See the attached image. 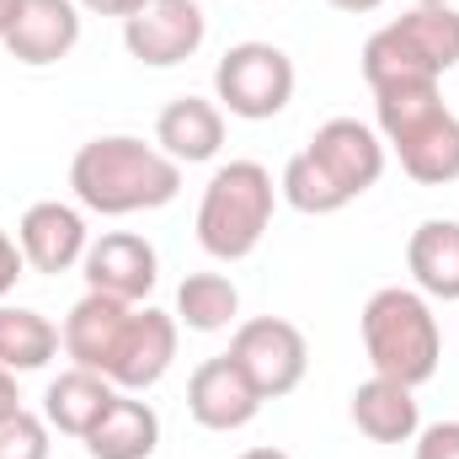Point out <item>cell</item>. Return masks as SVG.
Segmentation results:
<instances>
[{
  "label": "cell",
  "mask_w": 459,
  "mask_h": 459,
  "mask_svg": "<svg viewBox=\"0 0 459 459\" xmlns=\"http://www.w3.org/2000/svg\"><path fill=\"white\" fill-rule=\"evenodd\" d=\"M70 187L81 209L102 220H128V214L166 209L182 193V166L160 144H144L134 134H102L75 150Z\"/></svg>",
  "instance_id": "cell-1"
},
{
  "label": "cell",
  "mask_w": 459,
  "mask_h": 459,
  "mask_svg": "<svg viewBox=\"0 0 459 459\" xmlns=\"http://www.w3.org/2000/svg\"><path fill=\"white\" fill-rule=\"evenodd\" d=\"M374 123L385 150L401 160V171L422 187L459 182V117L444 108L438 86H395L374 91Z\"/></svg>",
  "instance_id": "cell-2"
},
{
  "label": "cell",
  "mask_w": 459,
  "mask_h": 459,
  "mask_svg": "<svg viewBox=\"0 0 459 459\" xmlns=\"http://www.w3.org/2000/svg\"><path fill=\"white\" fill-rule=\"evenodd\" d=\"M358 337L374 363V374L395 379V385H428L444 363V337H438V316L428 305V294L417 289H374L363 316H358Z\"/></svg>",
  "instance_id": "cell-3"
},
{
  "label": "cell",
  "mask_w": 459,
  "mask_h": 459,
  "mask_svg": "<svg viewBox=\"0 0 459 459\" xmlns=\"http://www.w3.org/2000/svg\"><path fill=\"white\" fill-rule=\"evenodd\" d=\"M455 65H459V11L455 5H411L406 16L385 22L363 43V81H368V91L438 86Z\"/></svg>",
  "instance_id": "cell-4"
},
{
  "label": "cell",
  "mask_w": 459,
  "mask_h": 459,
  "mask_svg": "<svg viewBox=\"0 0 459 459\" xmlns=\"http://www.w3.org/2000/svg\"><path fill=\"white\" fill-rule=\"evenodd\" d=\"M278 187L262 160H230L209 177L198 198V246L214 262H246L273 225Z\"/></svg>",
  "instance_id": "cell-5"
},
{
  "label": "cell",
  "mask_w": 459,
  "mask_h": 459,
  "mask_svg": "<svg viewBox=\"0 0 459 459\" xmlns=\"http://www.w3.org/2000/svg\"><path fill=\"white\" fill-rule=\"evenodd\" d=\"M214 102L230 117L246 123H267L294 102V59L278 43H235L225 48V59L214 65Z\"/></svg>",
  "instance_id": "cell-6"
},
{
  "label": "cell",
  "mask_w": 459,
  "mask_h": 459,
  "mask_svg": "<svg viewBox=\"0 0 459 459\" xmlns=\"http://www.w3.org/2000/svg\"><path fill=\"white\" fill-rule=\"evenodd\" d=\"M230 358L246 368V379L256 385L262 401L294 395L305 385V374H310V342L283 316H251V321H240L235 337H230Z\"/></svg>",
  "instance_id": "cell-7"
},
{
  "label": "cell",
  "mask_w": 459,
  "mask_h": 459,
  "mask_svg": "<svg viewBox=\"0 0 459 459\" xmlns=\"http://www.w3.org/2000/svg\"><path fill=\"white\" fill-rule=\"evenodd\" d=\"M209 38V16L198 0H150L123 22V48L150 65V70H177L187 65Z\"/></svg>",
  "instance_id": "cell-8"
},
{
  "label": "cell",
  "mask_w": 459,
  "mask_h": 459,
  "mask_svg": "<svg viewBox=\"0 0 459 459\" xmlns=\"http://www.w3.org/2000/svg\"><path fill=\"white\" fill-rule=\"evenodd\" d=\"M81 278L86 289L97 294H113V299H128V305H144L155 278H160V256L144 235L134 230H102L86 256H81Z\"/></svg>",
  "instance_id": "cell-9"
},
{
  "label": "cell",
  "mask_w": 459,
  "mask_h": 459,
  "mask_svg": "<svg viewBox=\"0 0 459 459\" xmlns=\"http://www.w3.org/2000/svg\"><path fill=\"white\" fill-rule=\"evenodd\" d=\"M305 150H310V160L347 193V204L363 198V193L385 177V155H390L385 139H379V128H368V123H358V117H332V123H321Z\"/></svg>",
  "instance_id": "cell-10"
},
{
  "label": "cell",
  "mask_w": 459,
  "mask_h": 459,
  "mask_svg": "<svg viewBox=\"0 0 459 459\" xmlns=\"http://www.w3.org/2000/svg\"><path fill=\"white\" fill-rule=\"evenodd\" d=\"M256 411H262V395H256V385L246 379V368L230 352L204 358L193 368V379H187V417L198 428H209V433H240V428L256 422Z\"/></svg>",
  "instance_id": "cell-11"
},
{
  "label": "cell",
  "mask_w": 459,
  "mask_h": 459,
  "mask_svg": "<svg viewBox=\"0 0 459 459\" xmlns=\"http://www.w3.org/2000/svg\"><path fill=\"white\" fill-rule=\"evenodd\" d=\"M16 246H22V256H27L32 273L59 278V273L81 267V256H86V246H91V230H86V214H81L75 204L43 198V204H32V209L22 214Z\"/></svg>",
  "instance_id": "cell-12"
},
{
  "label": "cell",
  "mask_w": 459,
  "mask_h": 459,
  "mask_svg": "<svg viewBox=\"0 0 459 459\" xmlns=\"http://www.w3.org/2000/svg\"><path fill=\"white\" fill-rule=\"evenodd\" d=\"M134 310H139V305L86 289V294L70 305L65 326H59V342H65V352H70V363H75V368H91V374L108 379L117 347H123V332H128V321H134Z\"/></svg>",
  "instance_id": "cell-13"
},
{
  "label": "cell",
  "mask_w": 459,
  "mask_h": 459,
  "mask_svg": "<svg viewBox=\"0 0 459 459\" xmlns=\"http://www.w3.org/2000/svg\"><path fill=\"white\" fill-rule=\"evenodd\" d=\"M171 358H177V316H166L155 305H139L128 332H123V347H117L108 379L128 395H144L171 374Z\"/></svg>",
  "instance_id": "cell-14"
},
{
  "label": "cell",
  "mask_w": 459,
  "mask_h": 459,
  "mask_svg": "<svg viewBox=\"0 0 459 459\" xmlns=\"http://www.w3.org/2000/svg\"><path fill=\"white\" fill-rule=\"evenodd\" d=\"M81 43V5L75 0H27L16 27L5 32V54L27 70H48L70 59Z\"/></svg>",
  "instance_id": "cell-15"
},
{
  "label": "cell",
  "mask_w": 459,
  "mask_h": 459,
  "mask_svg": "<svg viewBox=\"0 0 459 459\" xmlns=\"http://www.w3.org/2000/svg\"><path fill=\"white\" fill-rule=\"evenodd\" d=\"M347 417H352V428H358L368 444H411L417 428H422L417 390H411V385H395V379H385V374L363 379V385L347 395Z\"/></svg>",
  "instance_id": "cell-16"
},
{
  "label": "cell",
  "mask_w": 459,
  "mask_h": 459,
  "mask_svg": "<svg viewBox=\"0 0 459 459\" xmlns=\"http://www.w3.org/2000/svg\"><path fill=\"white\" fill-rule=\"evenodd\" d=\"M155 144L177 160V166H204L220 155L225 144V108L209 97H177L155 117Z\"/></svg>",
  "instance_id": "cell-17"
},
{
  "label": "cell",
  "mask_w": 459,
  "mask_h": 459,
  "mask_svg": "<svg viewBox=\"0 0 459 459\" xmlns=\"http://www.w3.org/2000/svg\"><path fill=\"white\" fill-rule=\"evenodd\" d=\"M113 401H117L113 379H102V374L70 363V368H65L59 379H48V390H43V422H48L54 433H65V438H86V433L108 417Z\"/></svg>",
  "instance_id": "cell-18"
},
{
  "label": "cell",
  "mask_w": 459,
  "mask_h": 459,
  "mask_svg": "<svg viewBox=\"0 0 459 459\" xmlns=\"http://www.w3.org/2000/svg\"><path fill=\"white\" fill-rule=\"evenodd\" d=\"M406 273L417 294L428 299H459V220H422L406 240Z\"/></svg>",
  "instance_id": "cell-19"
},
{
  "label": "cell",
  "mask_w": 459,
  "mask_h": 459,
  "mask_svg": "<svg viewBox=\"0 0 459 459\" xmlns=\"http://www.w3.org/2000/svg\"><path fill=\"white\" fill-rule=\"evenodd\" d=\"M91 459H150L160 449V417L150 401L117 390V401L108 406V417L81 438Z\"/></svg>",
  "instance_id": "cell-20"
},
{
  "label": "cell",
  "mask_w": 459,
  "mask_h": 459,
  "mask_svg": "<svg viewBox=\"0 0 459 459\" xmlns=\"http://www.w3.org/2000/svg\"><path fill=\"white\" fill-rule=\"evenodd\" d=\"M59 326L43 310L27 305H0V368L11 374H38L59 358Z\"/></svg>",
  "instance_id": "cell-21"
},
{
  "label": "cell",
  "mask_w": 459,
  "mask_h": 459,
  "mask_svg": "<svg viewBox=\"0 0 459 459\" xmlns=\"http://www.w3.org/2000/svg\"><path fill=\"white\" fill-rule=\"evenodd\" d=\"M240 316V289L230 283L225 273H187L177 289V326L187 332H225Z\"/></svg>",
  "instance_id": "cell-22"
},
{
  "label": "cell",
  "mask_w": 459,
  "mask_h": 459,
  "mask_svg": "<svg viewBox=\"0 0 459 459\" xmlns=\"http://www.w3.org/2000/svg\"><path fill=\"white\" fill-rule=\"evenodd\" d=\"M278 193H283V204L289 209H299V214H342L347 209V193L310 160V150H299V155H289V166H283V177H278Z\"/></svg>",
  "instance_id": "cell-23"
},
{
  "label": "cell",
  "mask_w": 459,
  "mask_h": 459,
  "mask_svg": "<svg viewBox=\"0 0 459 459\" xmlns=\"http://www.w3.org/2000/svg\"><path fill=\"white\" fill-rule=\"evenodd\" d=\"M48 433L54 428L38 411L16 406L11 417H0V459H48L54 455V438Z\"/></svg>",
  "instance_id": "cell-24"
},
{
  "label": "cell",
  "mask_w": 459,
  "mask_h": 459,
  "mask_svg": "<svg viewBox=\"0 0 459 459\" xmlns=\"http://www.w3.org/2000/svg\"><path fill=\"white\" fill-rule=\"evenodd\" d=\"M411 459H459V422H428V428H417Z\"/></svg>",
  "instance_id": "cell-25"
},
{
  "label": "cell",
  "mask_w": 459,
  "mask_h": 459,
  "mask_svg": "<svg viewBox=\"0 0 459 459\" xmlns=\"http://www.w3.org/2000/svg\"><path fill=\"white\" fill-rule=\"evenodd\" d=\"M27 273V256H22V246H16V235L0 225V299L16 289V278Z\"/></svg>",
  "instance_id": "cell-26"
},
{
  "label": "cell",
  "mask_w": 459,
  "mask_h": 459,
  "mask_svg": "<svg viewBox=\"0 0 459 459\" xmlns=\"http://www.w3.org/2000/svg\"><path fill=\"white\" fill-rule=\"evenodd\" d=\"M75 5H81V11H91V16H123V22H128V16H134V11H144L150 0H75Z\"/></svg>",
  "instance_id": "cell-27"
},
{
  "label": "cell",
  "mask_w": 459,
  "mask_h": 459,
  "mask_svg": "<svg viewBox=\"0 0 459 459\" xmlns=\"http://www.w3.org/2000/svg\"><path fill=\"white\" fill-rule=\"evenodd\" d=\"M16 406H22V395H16V374L0 368V417H11Z\"/></svg>",
  "instance_id": "cell-28"
},
{
  "label": "cell",
  "mask_w": 459,
  "mask_h": 459,
  "mask_svg": "<svg viewBox=\"0 0 459 459\" xmlns=\"http://www.w3.org/2000/svg\"><path fill=\"white\" fill-rule=\"evenodd\" d=\"M332 11H347V16H368V11H379L385 0H326Z\"/></svg>",
  "instance_id": "cell-29"
},
{
  "label": "cell",
  "mask_w": 459,
  "mask_h": 459,
  "mask_svg": "<svg viewBox=\"0 0 459 459\" xmlns=\"http://www.w3.org/2000/svg\"><path fill=\"white\" fill-rule=\"evenodd\" d=\"M22 5H27V0H0V43H5V32L16 27V16H22Z\"/></svg>",
  "instance_id": "cell-30"
},
{
  "label": "cell",
  "mask_w": 459,
  "mask_h": 459,
  "mask_svg": "<svg viewBox=\"0 0 459 459\" xmlns=\"http://www.w3.org/2000/svg\"><path fill=\"white\" fill-rule=\"evenodd\" d=\"M240 459H294V455H283V449H273V444H262V449H246Z\"/></svg>",
  "instance_id": "cell-31"
},
{
  "label": "cell",
  "mask_w": 459,
  "mask_h": 459,
  "mask_svg": "<svg viewBox=\"0 0 459 459\" xmlns=\"http://www.w3.org/2000/svg\"><path fill=\"white\" fill-rule=\"evenodd\" d=\"M411 5H455V0H411Z\"/></svg>",
  "instance_id": "cell-32"
}]
</instances>
